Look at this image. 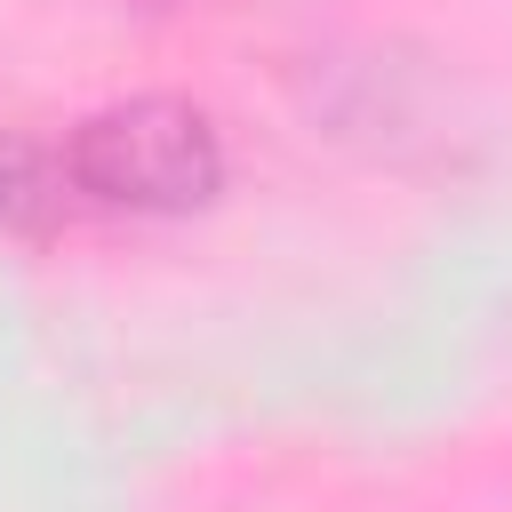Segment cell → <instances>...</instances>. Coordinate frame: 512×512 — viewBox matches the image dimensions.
I'll return each instance as SVG.
<instances>
[{
    "mask_svg": "<svg viewBox=\"0 0 512 512\" xmlns=\"http://www.w3.org/2000/svg\"><path fill=\"white\" fill-rule=\"evenodd\" d=\"M64 184L80 208L112 216H192L224 184V144L200 104L184 96H128L88 112L64 136Z\"/></svg>",
    "mask_w": 512,
    "mask_h": 512,
    "instance_id": "cell-1",
    "label": "cell"
},
{
    "mask_svg": "<svg viewBox=\"0 0 512 512\" xmlns=\"http://www.w3.org/2000/svg\"><path fill=\"white\" fill-rule=\"evenodd\" d=\"M80 200H72V184H64V160L56 152H40L32 136H16V128H0V232H56L64 216H72Z\"/></svg>",
    "mask_w": 512,
    "mask_h": 512,
    "instance_id": "cell-2",
    "label": "cell"
}]
</instances>
